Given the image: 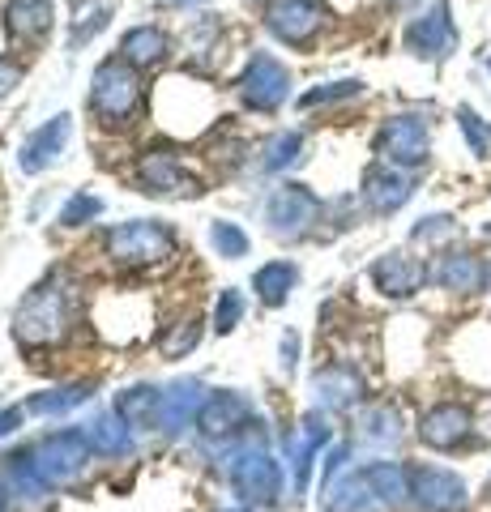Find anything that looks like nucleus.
I'll return each mask as SVG.
<instances>
[{
    "instance_id": "nucleus-1",
    "label": "nucleus",
    "mask_w": 491,
    "mask_h": 512,
    "mask_svg": "<svg viewBox=\"0 0 491 512\" xmlns=\"http://www.w3.org/2000/svg\"><path fill=\"white\" fill-rule=\"evenodd\" d=\"M137 103H141V82L129 69V60L99 64V73H94V82H90V111L94 116L103 124H129Z\"/></svg>"
},
{
    "instance_id": "nucleus-2",
    "label": "nucleus",
    "mask_w": 491,
    "mask_h": 512,
    "mask_svg": "<svg viewBox=\"0 0 491 512\" xmlns=\"http://www.w3.org/2000/svg\"><path fill=\"white\" fill-rule=\"evenodd\" d=\"M65 325H69V299L60 286H39L18 312V338L30 346L56 342L65 333Z\"/></svg>"
},
{
    "instance_id": "nucleus-3",
    "label": "nucleus",
    "mask_w": 491,
    "mask_h": 512,
    "mask_svg": "<svg viewBox=\"0 0 491 512\" xmlns=\"http://www.w3.org/2000/svg\"><path fill=\"white\" fill-rule=\"evenodd\" d=\"M376 154L385 158L389 167H423L427 154H432V133H427V124L419 116H393L385 128H380L376 137Z\"/></svg>"
},
{
    "instance_id": "nucleus-4",
    "label": "nucleus",
    "mask_w": 491,
    "mask_h": 512,
    "mask_svg": "<svg viewBox=\"0 0 491 512\" xmlns=\"http://www.w3.org/2000/svg\"><path fill=\"white\" fill-rule=\"evenodd\" d=\"M171 252V231L158 222H124V227L107 231V256H116L120 265H154Z\"/></svg>"
},
{
    "instance_id": "nucleus-5",
    "label": "nucleus",
    "mask_w": 491,
    "mask_h": 512,
    "mask_svg": "<svg viewBox=\"0 0 491 512\" xmlns=\"http://www.w3.org/2000/svg\"><path fill=\"white\" fill-rule=\"evenodd\" d=\"M410 495L423 512H466L470 504L466 483L440 466H410Z\"/></svg>"
},
{
    "instance_id": "nucleus-6",
    "label": "nucleus",
    "mask_w": 491,
    "mask_h": 512,
    "mask_svg": "<svg viewBox=\"0 0 491 512\" xmlns=\"http://www.w3.org/2000/svg\"><path fill=\"white\" fill-rule=\"evenodd\" d=\"M406 47L423 60H440L453 52L457 43V26H453V13H449V0H436L427 13H419V18H410L406 26Z\"/></svg>"
},
{
    "instance_id": "nucleus-7",
    "label": "nucleus",
    "mask_w": 491,
    "mask_h": 512,
    "mask_svg": "<svg viewBox=\"0 0 491 512\" xmlns=\"http://www.w3.org/2000/svg\"><path fill=\"white\" fill-rule=\"evenodd\" d=\"M470 431H474V414L462 402H445V406L423 414L419 440L427 448H440V453H453V448H462L470 440Z\"/></svg>"
},
{
    "instance_id": "nucleus-8",
    "label": "nucleus",
    "mask_w": 491,
    "mask_h": 512,
    "mask_svg": "<svg viewBox=\"0 0 491 512\" xmlns=\"http://www.w3.org/2000/svg\"><path fill=\"white\" fill-rule=\"evenodd\" d=\"M427 278H432V269L419 256H406V252H389L372 265V286L389 299H410L415 291H423Z\"/></svg>"
},
{
    "instance_id": "nucleus-9",
    "label": "nucleus",
    "mask_w": 491,
    "mask_h": 512,
    "mask_svg": "<svg viewBox=\"0 0 491 512\" xmlns=\"http://www.w3.org/2000/svg\"><path fill=\"white\" fill-rule=\"evenodd\" d=\"M265 22L282 43H308L325 26V13L316 0H269Z\"/></svg>"
},
{
    "instance_id": "nucleus-10",
    "label": "nucleus",
    "mask_w": 491,
    "mask_h": 512,
    "mask_svg": "<svg viewBox=\"0 0 491 512\" xmlns=\"http://www.w3.org/2000/svg\"><path fill=\"white\" fill-rule=\"evenodd\" d=\"M265 214H269V222H274L278 235H295V231H304L308 222H316L321 201H316L304 184H287V188H278L274 197H269Z\"/></svg>"
},
{
    "instance_id": "nucleus-11",
    "label": "nucleus",
    "mask_w": 491,
    "mask_h": 512,
    "mask_svg": "<svg viewBox=\"0 0 491 512\" xmlns=\"http://www.w3.org/2000/svg\"><path fill=\"white\" fill-rule=\"evenodd\" d=\"M410 197H415V180L402 167H372L368 180H363V201H368L372 214H398Z\"/></svg>"
},
{
    "instance_id": "nucleus-12",
    "label": "nucleus",
    "mask_w": 491,
    "mask_h": 512,
    "mask_svg": "<svg viewBox=\"0 0 491 512\" xmlns=\"http://www.w3.org/2000/svg\"><path fill=\"white\" fill-rule=\"evenodd\" d=\"M240 94L252 107L274 111L282 99H287V69H282L278 60H269V56H257L248 64V73L240 77Z\"/></svg>"
},
{
    "instance_id": "nucleus-13",
    "label": "nucleus",
    "mask_w": 491,
    "mask_h": 512,
    "mask_svg": "<svg viewBox=\"0 0 491 512\" xmlns=\"http://www.w3.org/2000/svg\"><path fill=\"white\" fill-rule=\"evenodd\" d=\"M432 278L445 286V291H457V295H474L487 286V265L479 261V256L470 252H449L440 256V261L432 265Z\"/></svg>"
},
{
    "instance_id": "nucleus-14",
    "label": "nucleus",
    "mask_w": 491,
    "mask_h": 512,
    "mask_svg": "<svg viewBox=\"0 0 491 512\" xmlns=\"http://www.w3.org/2000/svg\"><path fill=\"white\" fill-rule=\"evenodd\" d=\"M363 478H368V487L380 504L389 508H406L415 495H410V470L393 466V461H372L368 470H363Z\"/></svg>"
},
{
    "instance_id": "nucleus-15",
    "label": "nucleus",
    "mask_w": 491,
    "mask_h": 512,
    "mask_svg": "<svg viewBox=\"0 0 491 512\" xmlns=\"http://www.w3.org/2000/svg\"><path fill=\"white\" fill-rule=\"evenodd\" d=\"M231 478H235V487L244 491V500H265V504L274 500V495H278V483H282V478H278V466H274L269 457H244L240 466L231 470Z\"/></svg>"
},
{
    "instance_id": "nucleus-16",
    "label": "nucleus",
    "mask_w": 491,
    "mask_h": 512,
    "mask_svg": "<svg viewBox=\"0 0 491 512\" xmlns=\"http://www.w3.org/2000/svg\"><path fill=\"white\" fill-rule=\"evenodd\" d=\"M65 137H69V116H56V120H47L39 133H30V141L22 146V171H43L60 154Z\"/></svg>"
},
{
    "instance_id": "nucleus-17",
    "label": "nucleus",
    "mask_w": 491,
    "mask_h": 512,
    "mask_svg": "<svg viewBox=\"0 0 491 512\" xmlns=\"http://www.w3.org/2000/svg\"><path fill=\"white\" fill-rule=\"evenodd\" d=\"M137 175H141V184L154 188V192H180V188H188V171L171 154H146L137 163Z\"/></svg>"
},
{
    "instance_id": "nucleus-18",
    "label": "nucleus",
    "mask_w": 491,
    "mask_h": 512,
    "mask_svg": "<svg viewBox=\"0 0 491 512\" xmlns=\"http://www.w3.org/2000/svg\"><path fill=\"white\" fill-rule=\"evenodd\" d=\"M120 56L129 60V64H137V69H146V64H158V60L167 56L163 30H158V26H137V30H129V35H124V43H120Z\"/></svg>"
},
{
    "instance_id": "nucleus-19",
    "label": "nucleus",
    "mask_w": 491,
    "mask_h": 512,
    "mask_svg": "<svg viewBox=\"0 0 491 512\" xmlns=\"http://www.w3.org/2000/svg\"><path fill=\"white\" fill-rule=\"evenodd\" d=\"M316 393H321L325 406H351V402H359L363 380L355 372H346V367H329V372L316 376Z\"/></svg>"
},
{
    "instance_id": "nucleus-20",
    "label": "nucleus",
    "mask_w": 491,
    "mask_h": 512,
    "mask_svg": "<svg viewBox=\"0 0 491 512\" xmlns=\"http://www.w3.org/2000/svg\"><path fill=\"white\" fill-rule=\"evenodd\" d=\"M9 26L18 30V35H26V39L43 35V30L52 26V0H13L9 5Z\"/></svg>"
},
{
    "instance_id": "nucleus-21",
    "label": "nucleus",
    "mask_w": 491,
    "mask_h": 512,
    "mask_svg": "<svg viewBox=\"0 0 491 512\" xmlns=\"http://www.w3.org/2000/svg\"><path fill=\"white\" fill-rule=\"evenodd\" d=\"M295 278H299V269H295L291 261H274V265L257 269V278H252V286H257V295H261L265 303H282V299L291 295Z\"/></svg>"
},
{
    "instance_id": "nucleus-22",
    "label": "nucleus",
    "mask_w": 491,
    "mask_h": 512,
    "mask_svg": "<svg viewBox=\"0 0 491 512\" xmlns=\"http://www.w3.org/2000/svg\"><path fill=\"white\" fill-rule=\"evenodd\" d=\"M240 414H244V406L235 402V397H227V393H218L210 406L201 410V427L210 431V436H218V431H227L231 423H240Z\"/></svg>"
},
{
    "instance_id": "nucleus-23",
    "label": "nucleus",
    "mask_w": 491,
    "mask_h": 512,
    "mask_svg": "<svg viewBox=\"0 0 491 512\" xmlns=\"http://www.w3.org/2000/svg\"><path fill=\"white\" fill-rule=\"evenodd\" d=\"M363 436H368L372 444H393V440H402V419H398V410H389V406H380L368 414V427H363Z\"/></svg>"
},
{
    "instance_id": "nucleus-24",
    "label": "nucleus",
    "mask_w": 491,
    "mask_h": 512,
    "mask_svg": "<svg viewBox=\"0 0 491 512\" xmlns=\"http://www.w3.org/2000/svg\"><path fill=\"white\" fill-rule=\"evenodd\" d=\"M299 150H304L299 133H278V137L265 146L261 163H265V171H282V167H291V163H295V154H299Z\"/></svg>"
},
{
    "instance_id": "nucleus-25",
    "label": "nucleus",
    "mask_w": 491,
    "mask_h": 512,
    "mask_svg": "<svg viewBox=\"0 0 491 512\" xmlns=\"http://www.w3.org/2000/svg\"><path fill=\"white\" fill-rule=\"evenodd\" d=\"M201 342V320H184V325H176V333L171 338H163V355H171V359H180V355H188Z\"/></svg>"
},
{
    "instance_id": "nucleus-26",
    "label": "nucleus",
    "mask_w": 491,
    "mask_h": 512,
    "mask_svg": "<svg viewBox=\"0 0 491 512\" xmlns=\"http://www.w3.org/2000/svg\"><path fill=\"white\" fill-rule=\"evenodd\" d=\"M210 239H214V248L223 252V256H244L248 252V235L240 227H231V222H214Z\"/></svg>"
},
{
    "instance_id": "nucleus-27",
    "label": "nucleus",
    "mask_w": 491,
    "mask_h": 512,
    "mask_svg": "<svg viewBox=\"0 0 491 512\" xmlns=\"http://www.w3.org/2000/svg\"><path fill=\"white\" fill-rule=\"evenodd\" d=\"M457 120H462V133H466V141H470V150L474 154H487L491 150V128L474 116L470 107H457Z\"/></svg>"
},
{
    "instance_id": "nucleus-28",
    "label": "nucleus",
    "mask_w": 491,
    "mask_h": 512,
    "mask_svg": "<svg viewBox=\"0 0 491 512\" xmlns=\"http://www.w3.org/2000/svg\"><path fill=\"white\" fill-rule=\"evenodd\" d=\"M103 205H99V197H90V192H82V197H73L69 205H65V214H60V222H69V227H77L82 218H94Z\"/></svg>"
},
{
    "instance_id": "nucleus-29",
    "label": "nucleus",
    "mask_w": 491,
    "mask_h": 512,
    "mask_svg": "<svg viewBox=\"0 0 491 512\" xmlns=\"http://www.w3.org/2000/svg\"><path fill=\"white\" fill-rule=\"evenodd\" d=\"M240 316H244V299L235 295V291H227L223 299H218V316H214V325L227 333V329H235V320H240Z\"/></svg>"
},
{
    "instance_id": "nucleus-30",
    "label": "nucleus",
    "mask_w": 491,
    "mask_h": 512,
    "mask_svg": "<svg viewBox=\"0 0 491 512\" xmlns=\"http://www.w3.org/2000/svg\"><path fill=\"white\" fill-rule=\"evenodd\" d=\"M346 94H359V82H334L325 90H312L299 99V107H316V103H329V99H346Z\"/></svg>"
},
{
    "instance_id": "nucleus-31",
    "label": "nucleus",
    "mask_w": 491,
    "mask_h": 512,
    "mask_svg": "<svg viewBox=\"0 0 491 512\" xmlns=\"http://www.w3.org/2000/svg\"><path fill=\"white\" fill-rule=\"evenodd\" d=\"M13 82H18V69H9V64H0V94H5Z\"/></svg>"
},
{
    "instance_id": "nucleus-32",
    "label": "nucleus",
    "mask_w": 491,
    "mask_h": 512,
    "mask_svg": "<svg viewBox=\"0 0 491 512\" xmlns=\"http://www.w3.org/2000/svg\"><path fill=\"white\" fill-rule=\"evenodd\" d=\"M398 5H415V0H398Z\"/></svg>"
}]
</instances>
